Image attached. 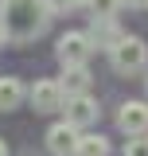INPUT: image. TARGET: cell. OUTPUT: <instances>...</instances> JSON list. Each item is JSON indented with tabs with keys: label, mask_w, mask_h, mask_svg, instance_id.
<instances>
[{
	"label": "cell",
	"mask_w": 148,
	"mask_h": 156,
	"mask_svg": "<svg viewBox=\"0 0 148 156\" xmlns=\"http://www.w3.org/2000/svg\"><path fill=\"white\" fill-rule=\"evenodd\" d=\"M93 47H97V43H101V47H105V51H113V47H117V43H121V31H117V27H113V20H93Z\"/></svg>",
	"instance_id": "cell-10"
},
{
	"label": "cell",
	"mask_w": 148,
	"mask_h": 156,
	"mask_svg": "<svg viewBox=\"0 0 148 156\" xmlns=\"http://www.w3.org/2000/svg\"><path fill=\"white\" fill-rule=\"evenodd\" d=\"M86 4H90L93 20H113V16H117V8H121L125 0H86Z\"/></svg>",
	"instance_id": "cell-12"
},
{
	"label": "cell",
	"mask_w": 148,
	"mask_h": 156,
	"mask_svg": "<svg viewBox=\"0 0 148 156\" xmlns=\"http://www.w3.org/2000/svg\"><path fill=\"white\" fill-rule=\"evenodd\" d=\"M125 4H129V8H144L148 0H125Z\"/></svg>",
	"instance_id": "cell-15"
},
{
	"label": "cell",
	"mask_w": 148,
	"mask_h": 156,
	"mask_svg": "<svg viewBox=\"0 0 148 156\" xmlns=\"http://www.w3.org/2000/svg\"><path fill=\"white\" fill-rule=\"evenodd\" d=\"M117 125L129 136H144V129H148V101H125L121 113H117Z\"/></svg>",
	"instance_id": "cell-6"
},
{
	"label": "cell",
	"mask_w": 148,
	"mask_h": 156,
	"mask_svg": "<svg viewBox=\"0 0 148 156\" xmlns=\"http://www.w3.org/2000/svg\"><path fill=\"white\" fill-rule=\"evenodd\" d=\"M4 43H8V31H4V23H0V47H4Z\"/></svg>",
	"instance_id": "cell-16"
},
{
	"label": "cell",
	"mask_w": 148,
	"mask_h": 156,
	"mask_svg": "<svg viewBox=\"0 0 148 156\" xmlns=\"http://www.w3.org/2000/svg\"><path fill=\"white\" fill-rule=\"evenodd\" d=\"M86 86H90V70L86 66H62V90H66V98L86 94Z\"/></svg>",
	"instance_id": "cell-9"
},
{
	"label": "cell",
	"mask_w": 148,
	"mask_h": 156,
	"mask_svg": "<svg viewBox=\"0 0 148 156\" xmlns=\"http://www.w3.org/2000/svg\"><path fill=\"white\" fill-rule=\"evenodd\" d=\"M78 129H74L70 121H58L47 129V152L51 156H78Z\"/></svg>",
	"instance_id": "cell-5"
},
{
	"label": "cell",
	"mask_w": 148,
	"mask_h": 156,
	"mask_svg": "<svg viewBox=\"0 0 148 156\" xmlns=\"http://www.w3.org/2000/svg\"><path fill=\"white\" fill-rule=\"evenodd\" d=\"M55 55H58L62 66H86L90 55H93V39L86 35V31H66V35L58 39Z\"/></svg>",
	"instance_id": "cell-3"
},
{
	"label": "cell",
	"mask_w": 148,
	"mask_h": 156,
	"mask_svg": "<svg viewBox=\"0 0 148 156\" xmlns=\"http://www.w3.org/2000/svg\"><path fill=\"white\" fill-rule=\"evenodd\" d=\"M109 58H113V70H121V74H136V70H144V66H148V47H144V39L125 35V39L109 51Z\"/></svg>",
	"instance_id": "cell-2"
},
{
	"label": "cell",
	"mask_w": 148,
	"mask_h": 156,
	"mask_svg": "<svg viewBox=\"0 0 148 156\" xmlns=\"http://www.w3.org/2000/svg\"><path fill=\"white\" fill-rule=\"evenodd\" d=\"M27 98H31L35 113H55V109L66 105V90H62V82H55V78H39Z\"/></svg>",
	"instance_id": "cell-4"
},
{
	"label": "cell",
	"mask_w": 148,
	"mask_h": 156,
	"mask_svg": "<svg viewBox=\"0 0 148 156\" xmlns=\"http://www.w3.org/2000/svg\"><path fill=\"white\" fill-rule=\"evenodd\" d=\"M144 86H148V78H144Z\"/></svg>",
	"instance_id": "cell-18"
},
{
	"label": "cell",
	"mask_w": 148,
	"mask_h": 156,
	"mask_svg": "<svg viewBox=\"0 0 148 156\" xmlns=\"http://www.w3.org/2000/svg\"><path fill=\"white\" fill-rule=\"evenodd\" d=\"M0 156H8V144H4V140H0Z\"/></svg>",
	"instance_id": "cell-17"
},
{
	"label": "cell",
	"mask_w": 148,
	"mask_h": 156,
	"mask_svg": "<svg viewBox=\"0 0 148 156\" xmlns=\"http://www.w3.org/2000/svg\"><path fill=\"white\" fill-rule=\"evenodd\" d=\"M78 156H109V140L101 133H86L78 140Z\"/></svg>",
	"instance_id": "cell-11"
},
{
	"label": "cell",
	"mask_w": 148,
	"mask_h": 156,
	"mask_svg": "<svg viewBox=\"0 0 148 156\" xmlns=\"http://www.w3.org/2000/svg\"><path fill=\"white\" fill-rule=\"evenodd\" d=\"M66 121H70L74 129H82V125H90V121H97V101H93L90 94H74L66 98Z\"/></svg>",
	"instance_id": "cell-7"
},
{
	"label": "cell",
	"mask_w": 148,
	"mask_h": 156,
	"mask_svg": "<svg viewBox=\"0 0 148 156\" xmlns=\"http://www.w3.org/2000/svg\"><path fill=\"white\" fill-rule=\"evenodd\" d=\"M86 0H47V8L51 12H74V8H82Z\"/></svg>",
	"instance_id": "cell-14"
},
{
	"label": "cell",
	"mask_w": 148,
	"mask_h": 156,
	"mask_svg": "<svg viewBox=\"0 0 148 156\" xmlns=\"http://www.w3.org/2000/svg\"><path fill=\"white\" fill-rule=\"evenodd\" d=\"M27 98V90H23V82L12 74L0 78V113H8V109H19V101Z\"/></svg>",
	"instance_id": "cell-8"
},
{
	"label": "cell",
	"mask_w": 148,
	"mask_h": 156,
	"mask_svg": "<svg viewBox=\"0 0 148 156\" xmlns=\"http://www.w3.org/2000/svg\"><path fill=\"white\" fill-rule=\"evenodd\" d=\"M47 20H51L47 0H0V23L16 43H31L47 27Z\"/></svg>",
	"instance_id": "cell-1"
},
{
	"label": "cell",
	"mask_w": 148,
	"mask_h": 156,
	"mask_svg": "<svg viewBox=\"0 0 148 156\" xmlns=\"http://www.w3.org/2000/svg\"><path fill=\"white\" fill-rule=\"evenodd\" d=\"M125 156H148V136H132L125 144Z\"/></svg>",
	"instance_id": "cell-13"
}]
</instances>
